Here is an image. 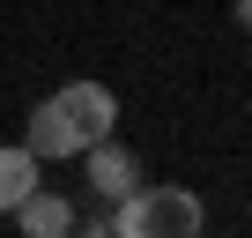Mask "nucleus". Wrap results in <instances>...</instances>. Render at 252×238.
<instances>
[{
    "label": "nucleus",
    "mask_w": 252,
    "mask_h": 238,
    "mask_svg": "<svg viewBox=\"0 0 252 238\" xmlns=\"http://www.w3.org/2000/svg\"><path fill=\"white\" fill-rule=\"evenodd\" d=\"M8 216H15V231H23V238H67V231H82L74 201H67V194H52V186H30Z\"/></svg>",
    "instance_id": "nucleus-4"
},
{
    "label": "nucleus",
    "mask_w": 252,
    "mask_h": 238,
    "mask_svg": "<svg viewBox=\"0 0 252 238\" xmlns=\"http://www.w3.org/2000/svg\"><path fill=\"white\" fill-rule=\"evenodd\" d=\"M208 231V208L193 186H134L126 201L104 208V238H200Z\"/></svg>",
    "instance_id": "nucleus-1"
},
{
    "label": "nucleus",
    "mask_w": 252,
    "mask_h": 238,
    "mask_svg": "<svg viewBox=\"0 0 252 238\" xmlns=\"http://www.w3.org/2000/svg\"><path fill=\"white\" fill-rule=\"evenodd\" d=\"M23 142L37 149V164H67V157H82V142L60 127V112H52V104H37V112H30V134H23Z\"/></svg>",
    "instance_id": "nucleus-6"
},
{
    "label": "nucleus",
    "mask_w": 252,
    "mask_h": 238,
    "mask_svg": "<svg viewBox=\"0 0 252 238\" xmlns=\"http://www.w3.org/2000/svg\"><path fill=\"white\" fill-rule=\"evenodd\" d=\"M230 8H237V23H245V30H252V0H230Z\"/></svg>",
    "instance_id": "nucleus-7"
},
{
    "label": "nucleus",
    "mask_w": 252,
    "mask_h": 238,
    "mask_svg": "<svg viewBox=\"0 0 252 238\" xmlns=\"http://www.w3.org/2000/svg\"><path fill=\"white\" fill-rule=\"evenodd\" d=\"M30 186H45V164H37L30 142H8V149H0V216H8Z\"/></svg>",
    "instance_id": "nucleus-5"
},
{
    "label": "nucleus",
    "mask_w": 252,
    "mask_h": 238,
    "mask_svg": "<svg viewBox=\"0 0 252 238\" xmlns=\"http://www.w3.org/2000/svg\"><path fill=\"white\" fill-rule=\"evenodd\" d=\"M45 104L60 112V127H67V134H74L82 149H89V142H104V134L119 127V97H111L104 82H60V89H52Z\"/></svg>",
    "instance_id": "nucleus-2"
},
{
    "label": "nucleus",
    "mask_w": 252,
    "mask_h": 238,
    "mask_svg": "<svg viewBox=\"0 0 252 238\" xmlns=\"http://www.w3.org/2000/svg\"><path fill=\"white\" fill-rule=\"evenodd\" d=\"M82 171H89V194H96L104 208H111V201H126V194L141 186V157L126 149L119 134H104V142H89V149H82Z\"/></svg>",
    "instance_id": "nucleus-3"
}]
</instances>
